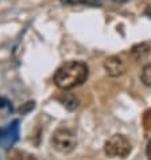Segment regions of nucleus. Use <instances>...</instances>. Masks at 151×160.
<instances>
[{"label": "nucleus", "instance_id": "nucleus-1", "mask_svg": "<svg viewBox=\"0 0 151 160\" xmlns=\"http://www.w3.org/2000/svg\"><path fill=\"white\" fill-rule=\"evenodd\" d=\"M89 75V69L84 62L69 61L61 65L54 73V83L62 90L82 85Z\"/></svg>", "mask_w": 151, "mask_h": 160}, {"label": "nucleus", "instance_id": "nucleus-2", "mask_svg": "<svg viewBox=\"0 0 151 160\" xmlns=\"http://www.w3.org/2000/svg\"><path fill=\"white\" fill-rule=\"evenodd\" d=\"M51 144L60 153H70L77 145V139L74 133L68 128H60L53 133Z\"/></svg>", "mask_w": 151, "mask_h": 160}, {"label": "nucleus", "instance_id": "nucleus-3", "mask_svg": "<svg viewBox=\"0 0 151 160\" xmlns=\"http://www.w3.org/2000/svg\"><path fill=\"white\" fill-rule=\"evenodd\" d=\"M104 151L109 158H126L131 152V143L123 135H113L107 140Z\"/></svg>", "mask_w": 151, "mask_h": 160}, {"label": "nucleus", "instance_id": "nucleus-4", "mask_svg": "<svg viewBox=\"0 0 151 160\" xmlns=\"http://www.w3.org/2000/svg\"><path fill=\"white\" fill-rule=\"evenodd\" d=\"M19 140V120H14L0 129V147L10 149Z\"/></svg>", "mask_w": 151, "mask_h": 160}, {"label": "nucleus", "instance_id": "nucleus-5", "mask_svg": "<svg viewBox=\"0 0 151 160\" xmlns=\"http://www.w3.org/2000/svg\"><path fill=\"white\" fill-rule=\"evenodd\" d=\"M104 69L111 77H119V75H123L127 72V63L120 58V57L112 55V57H109V58L105 59Z\"/></svg>", "mask_w": 151, "mask_h": 160}, {"label": "nucleus", "instance_id": "nucleus-6", "mask_svg": "<svg viewBox=\"0 0 151 160\" xmlns=\"http://www.w3.org/2000/svg\"><path fill=\"white\" fill-rule=\"evenodd\" d=\"M148 51H150V44L148 43H140V44H136V46L132 47L131 54L135 59H143L144 57L148 54Z\"/></svg>", "mask_w": 151, "mask_h": 160}, {"label": "nucleus", "instance_id": "nucleus-7", "mask_svg": "<svg viewBox=\"0 0 151 160\" xmlns=\"http://www.w3.org/2000/svg\"><path fill=\"white\" fill-rule=\"evenodd\" d=\"M140 78H142V82H143L146 86H151V62L143 68Z\"/></svg>", "mask_w": 151, "mask_h": 160}, {"label": "nucleus", "instance_id": "nucleus-8", "mask_svg": "<svg viewBox=\"0 0 151 160\" xmlns=\"http://www.w3.org/2000/svg\"><path fill=\"white\" fill-rule=\"evenodd\" d=\"M0 109L6 110V112H12V104L10 100H7L6 97H0Z\"/></svg>", "mask_w": 151, "mask_h": 160}, {"label": "nucleus", "instance_id": "nucleus-9", "mask_svg": "<svg viewBox=\"0 0 151 160\" xmlns=\"http://www.w3.org/2000/svg\"><path fill=\"white\" fill-rule=\"evenodd\" d=\"M34 104H35L34 101H33V102H31V101H30V102H27V105H26L24 108H20V109H19V112H20V113H24L26 110H30V109H33V108H34Z\"/></svg>", "mask_w": 151, "mask_h": 160}, {"label": "nucleus", "instance_id": "nucleus-10", "mask_svg": "<svg viewBox=\"0 0 151 160\" xmlns=\"http://www.w3.org/2000/svg\"><path fill=\"white\" fill-rule=\"evenodd\" d=\"M146 153H147L148 160H151V140L148 141V144H147V148H146Z\"/></svg>", "mask_w": 151, "mask_h": 160}, {"label": "nucleus", "instance_id": "nucleus-11", "mask_svg": "<svg viewBox=\"0 0 151 160\" xmlns=\"http://www.w3.org/2000/svg\"><path fill=\"white\" fill-rule=\"evenodd\" d=\"M146 15H147V16H150V18H151V7H148L147 10H146Z\"/></svg>", "mask_w": 151, "mask_h": 160}]
</instances>
